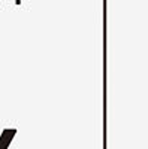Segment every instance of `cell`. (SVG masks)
I'll return each instance as SVG.
<instances>
[{
  "label": "cell",
  "mask_w": 148,
  "mask_h": 149,
  "mask_svg": "<svg viewBox=\"0 0 148 149\" xmlns=\"http://www.w3.org/2000/svg\"><path fill=\"white\" fill-rule=\"evenodd\" d=\"M15 134H17L15 128H5L0 134V149H8L12 140H14Z\"/></svg>",
  "instance_id": "6da1fadb"
},
{
  "label": "cell",
  "mask_w": 148,
  "mask_h": 149,
  "mask_svg": "<svg viewBox=\"0 0 148 149\" xmlns=\"http://www.w3.org/2000/svg\"><path fill=\"white\" fill-rule=\"evenodd\" d=\"M15 5H21V0H15Z\"/></svg>",
  "instance_id": "7a4b0ae2"
}]
</instances>
